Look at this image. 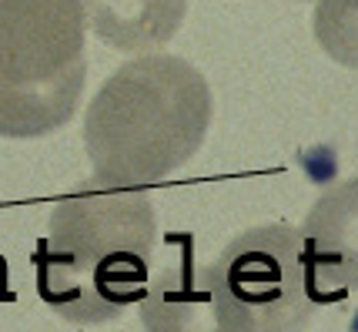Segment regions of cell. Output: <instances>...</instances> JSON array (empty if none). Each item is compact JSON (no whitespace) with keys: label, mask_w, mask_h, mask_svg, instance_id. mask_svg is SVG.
Wrapping results in <instances>:
<instances>
[{"label":"cell","mask_w":358,"mask_h":332,"mask_svg":"<svg viewBox=\"0 0 358 332\" xmlns=\"http://www.w3.org/2000/svg\"><path fill=\"white\" fill-rule=\"evenodd\" d=\"M84 74L47 88H17L0 81V138H41L64 127L78 111Z\"/></svg>","instance_id":"cell-8"},{"label":"cell","mask_w":358,"mask_h":332,"mask_svg":"<svg viewBox=\"0 0 358 332\" xmlns=\"http://www.w3.org/2000/svg\"><path fill=\"white\" fill-rule=\"evenodd\" d=\"M155 205L144 188L91 181L64 195L37 245V296L78 326L138 305L155 255Z\"/></svg>","instance_id":"cell-1"},{"label":"cell","mask_w":358,"mask_h":332,"mask_svg":"<svg viewBox=\"0 0 358 332\" xmlns=\"http://www.w3.org/2000/svg\"><path fill=\"white\" fill-rule=\"evenodd\" d=\"M298 232L315 302L358 299V174L318 195Z\"/></svg>","instance_id":"cell-5"},{"label":"cell","mask_w":358,"mask_h":332,"mask_svg":"<svg viewBox=\"0 0 358 332\" xmlns=\"http://www.w3.org/2000/svg\"><path fill=\"white\" fill-rule=\"evenodd\" d=\"M211 275L251 332H301L318 309L301 232L292 225L241 232L224 245Z\"/></svg>","instance_id":"cell-3"},{"label":"cell","mask_w":358,"mask_h":332,"mask_svg":"<svg viewBox=\"0 0 358 332\" xmlns=\"http://www.w3.org/2000/svg\"><path fill=\"white\" fill-rule=\"evenodd\" d=\"M312 34L331 61L358 71V0H315Z\"/></svg>","instance_id":"cell-9"},{"label":"cell","mask_w":358,"mask_h":332,"mask_svg":"<svg viewBox=\"0 0 358 332\" xmlns=\"http://www.w3.org/2000/svg\"><path fill=\"white\" fill-rule=\"evenodd\" d=\"M87 27L114 50H155L171 41L187 14V0H80Z\"/></svg>","instance_id":"cell-7"},{"label":"cell","mask_w":358,"mask_h":332,"mask_svg":"<svg viewBox=\"0 0 358 332\" xmlns=\"http://www.w3.org/2000/svg\"><path fill=\"white\" fill-rule=\"evenodd\" d=\"M141 322L148 332H251L248 322L218 289L211 265L187 252L148 279L141 296Z\"/></svg>","instance_id":"cell-6"},{"label":"cell","mask_w":358,"mask_h":332,"mask_svg":"<svg viewBox=\"0 0 358 332\" xmlns=\"http://www.w3.org/2000/svg\"><path fill=\"white\" fill-rule=\"evenodd\" d=\"M211 88L174 54L121 64L84 114L94 181L144 188L191 161L211 127Z\"/></svg>","instance_id":"cell-2"},{"label":"cell","mask_w":358,"mask_h":332,"mask_svg":"<svg viewBox=\"0 0 358 332\" xmlns=\"http://www.w3.org/2000/svg\"><path fill=\"white\" fill-rule=\"evenodd\" d=\"M80 0H0V81L47 88L84 74Z\"/></svg>","instance_id":"cell-4"}]
</instances>
